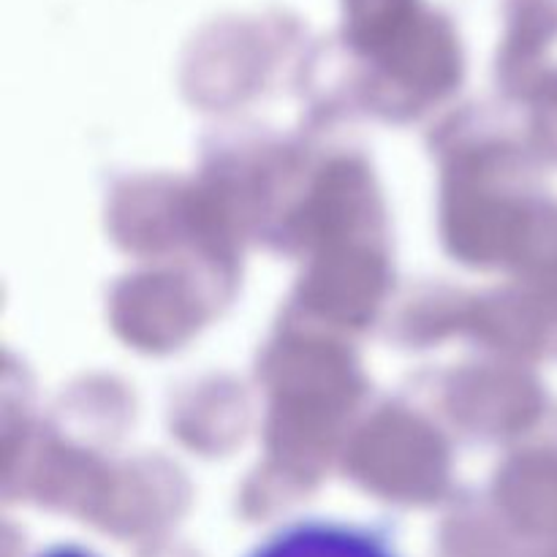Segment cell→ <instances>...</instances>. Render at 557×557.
Returning a JSON list of instances; mask_svg holds the SVG:
<instances>
[{
  "label": "cell",
  "instance_id": "cell-1",
  "mask_svg": "<svg viewBox=\"0 0 557 557\" xmlns=\"http://www.w3.org/2000/svg\"><path fill=\"white\" fill-rule=\"evenodd\" d=\"M245 557H400V553L370 528L299 520L267 536Z\"/></svg>",
  "mask_w": 557,
  "mask_h": 557
},
{
  "label": "cell",
  "instance_id": "cell-2",
  "mask_svg": "<svg viewBox=\"0 0 557 557\" xmlns=\"http://www.w3.org/2000/svg\"><path fill=\"white\" fill-rule=\"evenodd\" d=\"M36 557H101L90 549L79 547V544H58V547H49L44 553H38Z\"/></svg>",
  "mask_w": 557,
  "mask_h": 557
}]
</instances>
